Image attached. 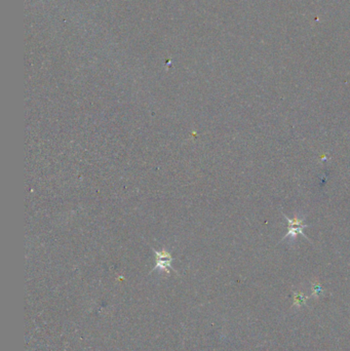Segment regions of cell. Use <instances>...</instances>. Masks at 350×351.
Returning <instances> with one entry per match:
<instances>
[{
  "label": "cell",
  "mask_w": 350,
  "mask_h": 351,
  "mask_svg": "<svg viewBox=\"0 0 350 351\" xmlns=\"http://www.w3.org/2000/svg\"><path fill=\"white\" fill-rule=\"evenodd\" d=\"M287 219H288L289 224H290V225H289L290 229H289L288 234L285 237V239L288 238V237L295 238L296 236H298V234H303L302 229L305 228L306 225L303 224V220H302V219H299V218H297V217H295V218H293V219H290V218L287 217Z\"/></svg>",
  "instance_id": "obj_1"
}]
</instances>
